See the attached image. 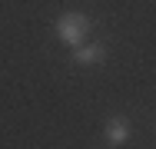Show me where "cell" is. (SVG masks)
Masks as SVG:
<instances>
[{
  "label": "cell",
  "instance_id": "6da1fadb",
  "mask_svg": "<svg viewBox=\"0 0 156 149\" xmlns=\"http://www.w3.org/2000/svg\"><path fill=\"white\" fill-rule=\"evenodd\" d=\"M53 30H57V36H60L66 47H80L87 40V33H90V20H87V13L70 10V13H63L60 20L53 23Z\"/></svg>",
  "mask_w": 156,
  "mask_h": 149
},
{
  "label": "cell",
  "instance_id": "7a4b0ae2",
  "mask_svg": "<svg viewBox=\"0 0 156 149\" xmlns=\"http://www.w3.org/2000/svg\"><path fill=\"white\" fill-rule=\"evenodd\" d=\"M129 133H133V126H129L126 116H110L106 126H103V136H106L110 146H123L126 139H129Z\"/></svg>",
  "mask_w": 156,
  "mask_h": 149
},
{
  "label": "cell",
  "instance_id": "3957f363",
  "mask_svg": "<svg viewBox=\"0 0 156 149\" xmlns=\"http://www.w3.org/2000/svg\"><path fill=\"white\" fill-rule=\"evenodd\" d=\"M106 60V47H100V43H93V47H73V63H80V66H93V63H103Z\"/></svg>",
  "mask_w": 156,
  "mask_h": 149
}]
</instances>
